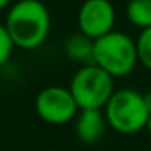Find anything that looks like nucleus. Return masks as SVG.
Returning <instances> with one entry per match:
<instances>
[{"mask_svg": "<svg viewBox=\"0 0 151 151\" xmlns=\"http://www.w3.org/2000/svg\"><path fill=\"white\" fill-rule=\"evenodd\" d=\"M4 24L15 47L34 50L42 46L49 37V8L41 0H18L10 7Z\"/></svg>", "mask_w": 151, "mask_h": 151, "instance_id": "f257e3e1", "label": "nucleus"}, {"mask_svg": "<svg viewBox=\"0 0 151 151\" xmlns=\"http://www.w3.org/2000/svg\"><path fill=\"white\" fill-rule=\"evenodd\" d=\"M93 63L112 78L130 75L138 63L137 41L122 31H111L94 41Z\"/></svg>", "mask_w": 151, "mask_h": 151, "instance_id": "f03ea898", "label": "nucleus"}, {"mask_svg": "<svg viewBox=\"0 0 151 151\" xmlns=\"http://www.w3.org/2000/svg\"><path fill=\"white\" fill-rule=\"evenodd\" d=\"M104 115L109 127L122 135H133L145 130L150 119L143 94L130 88L114 91L104 106Z\"/></svg>", "mask_w": 151, "mask_h": 151, "instance_id": "7ed1b4c3", "label": "nucleus"}, {"mask_svg": "<svg viewBox=\"0 0 151 151\" xmlns=\"http://www.w3.org/2000/svg\"><path fill=\"white\" fill-rule=\"evenodd\" d=\"M68 89L80 111L104 109L114 94V78L94 63L83 65L70 80Z\"/></svg>", "mask_w": 151, "mask_h": 151, "instance_id": "20e7f679", "label": "nucleus"}, {"mask_svg": "<svg viewBox=\"0 0 151 151\" xmlns=\"http://www.w3.org/2000/svg\"><path fill=\"white\" fill-rule=\"evenodd\" d=\"M34 109L37 115L50 125L68 124L80 112V107L70 89L57 85L41 89L34 101Z\"/></svg>", "mask_w": 151, "mask_h": 151, "instance_id": "39448f33", "label": "nucleus"}, {"mask_svg": "<svg viewBox=\"0 0 151 151\" xmlns=\"http://www.w3.org/2000/svg\"><path fill=\"white\" fill-rule=\"evenodd\" d=\"M115 7L111 0H85L78 10V29L96 41L114 31Z\"/></svg>", "mask_w": 151, "mask_h": 151, "instance_id": "423d86ee", "label": "nucleus"}, {"mask_svg": "<svg viewBox=\"0 0 151 151\" xmlns=\"http://www.w3.org/2000/svg\"><path fill=\"white\" fill-rule=\"evenodd\" d=\"M107 120L102 109H85L75 117V133L81 143L94 145L102 138Z\"/></svg>", "mask_w": 151, "mask_h": 151, "instance_id": "0eeeda50", "label": "nucleus"}, {"mask_svg": "<svg viewBox=\"0 0 151 151\" xmlns=\"http://www.w3.org/2000/svg\"><path fill=\"white\" fill-rule=\"evenodd\" d=\"M93 50H94V41L89 39L88 36L78 33L72 34L63 44V52L73 62L93 63Z\"/></svg>", "mask_w": 151, "mask_h": 151, "instance_id": "6e6552de", "label": "nucleus"}, {"mask_svg": "<svg viewBox=\"0 0 151 151\" xmlns=\"http://www.w3.org/2000/svg\"><path fill=\"white\" fill-rule=\"evenodd\" d=\"M127 18L141 31L151 28V0H130L125 8Z\"/></svg>", "mask_w": 151, "mask_h": 151, "instance_id": "1a4fd4ad", "label": "nucleus"}, {"mask_svg": "<svg viewBox=\"0 0 151 151\" xmlns=\"http://www.w3.org/2000/svg\"><path fill=\"white\" fill-rule=\"evenodd\" d=\"M138 62L146 70H151V28L143 29L137 39Z\"/></svg>", "mask_w": 151, "mask_h": 151, "instance_id": "9d476101", "label": "nucleus"}, {"mask_svg": "<svg viewBox=\"0 0 151 151\" xmlns=\"http://www.w3.org/2000/svg\"><path fill=\"white\" fill-rule=\"evenodd\" d=\"M13 49H15V44L12 41L10 34H8L7 28H5V24L0 23V68L10 60Z\"/></svg>", "mask_w": 151, "mask_h": 151, "instance_id": "9b49d317", "label": "nucleus"}, {"mask_svg": "<svg viewBox=\"0 0 151 151\" xmlns=\"http://www.w3.org/2000/svg\"><path fill=\"white\" fill-rule=\"evenodd\" d=\"M143 101H145V106H146L148 112H150V115H151V91H146L143 94Z\"/></svg>", "mask_w": 151, "mask_h": 151, "instance_id": "f8f14e48", "label": "nucleus"}, {"mask_svg": "<svg viewBox=\"0 0 151 151\" xmlns=\"http://www.w3.org/2000/svg\"><path fill=\"white\" fill-rule=\"evenodd\" d=\"M12 0H0V12L4 10V8H7L8 5H10Z\"/></svg>", "mask_w": 151, "mask_h": 151, "instance_id": "ddd939ff", "label": "nucleus"}, {"mask_svg": "<svg viewBox=\"0 0 151 151\" xmlns=\"http://www.w3.org/2000/svg\"><path fill=\"white\" fill-rule=\"evenodd\" d=\"M146 130H148V133L151 135V115H150V119H148V124H146Z\"/></svg>", "mask_w": 151, "mask_h": 151, "instance_id": "4468645a", "label": "nucleus"}, {"mask_svg": "<svg viewBox=\"0 0 151 151\" xmlns=\"http://www.w3.org/2000/svg\"><path fill=\"white\" fill-rule=\"evenodd\" d=\"M44 151H57V150H44Z\"/></svg>", "mask_w": 151, "mask_h": 151, "instance_id": "2eb2a0df", "label": "nucleus"}]
</instances>
